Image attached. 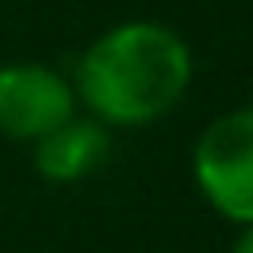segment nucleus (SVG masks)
I'll return each mask as SVG.
<instances>
[{
    "label": "nucleus",
    "instance_id": "obj_3",
    "mask_svg": "<svg viewBox=\"0 0 253 253\" xmlns=\"http://www.w3.org/2000/svg\"><path fill=\"white\" fill-rule=\"evenodd\" d=\"M75 115V87L47 63L0 67V134L12 142H36Z\"/></svg>",
    "mask_w": 253,
    "mask_h": 253
},
{
    "label": "nucleus",
    "instance_id": "obj_1",
    "mask_svg": "<svg viewBox=\"0 0 253 253\" xmlns=\"http://www.w3.org/2000/svg\"><path fill=\"white\" fill-rule=\"evenodd\" d=\"M194 79L190 43L154 20L107 28L75 67V95L111 126H142L178 107Z\"/></svg>",
    "mask_w": 253,
    "mask_h": 253
},
{
    "label": "nucleus",
    "instance_id": "obj_4",
    "mask_svg": "<svg viewBox=\"0 0 253 253\" xmlns=\"http://www.w3.org/2000/svg\"><path fill=\"white\" fill-rule=\"evenodd\" d=\"M111 154V134L99 119H67L32 142V166L47 182H79L99 170Z\"/></svg>",
    "mask_w": 253,
    "mask_h": 253
},
{
    "label": "nucleus",
    "instance_id": "obj_2",
    "mask_svg": "<svg viewBox=\"0 0 253 253\" xmlns=\"http://www.w3.org/2000/svg\"><path fill=\"white\" fill-rule=\"evenodd\" d=\"M194 178L221 217L253 225V107H237L202 130Z\"/></svg>",
    "mask_w": 253,
    "mask_h": 253
},
{
    "label": "nucleus",
    "instance_id": "obj_5",
    "mask_svg": "<svg viewBox=\"0 0 253 253\" xmlns=\"http://www.w3.org/2000/svg\"><path fill=\"white\" fill-rule=\"evenodd\" d=\"M229 253H253V225H245V229H241V237L233 241V249H229Z\"/></svg>",
    "mask_w": 253,
    "mask_h": 253
}]
</instances>
